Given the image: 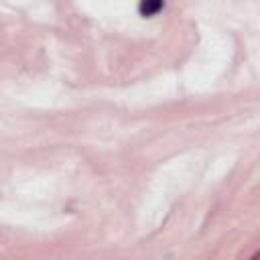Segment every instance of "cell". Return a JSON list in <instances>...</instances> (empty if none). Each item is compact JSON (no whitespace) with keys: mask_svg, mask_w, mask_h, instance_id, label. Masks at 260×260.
<instances>
[{"mask_svg":"<svg viewBox=\"0 0 260 260\" xmlns=\"http://www.w3.org/2000/svg\"><path fill=\"white\" fill-rule=\"evenodd\" d=\"M250 260H258V254H254V256H252V258H250Z\"/></svg>","mask_w":260,"mask_h":260,"instance_id":"2","label":"cell"},{"mask_svg":"<svg viewBox=\"0 0 260 260\" xmlns=\"http://www.w3.org/2000/svg\"><path fill=\"white\" fill-rule=\"evenodd\" d=\"M138 10L142 16H154L158 10H162V2H142Z\"/></svg>","mask_w":260,"mask_h":260,"instance_id":"1","label":"cell"}]
</instances>
